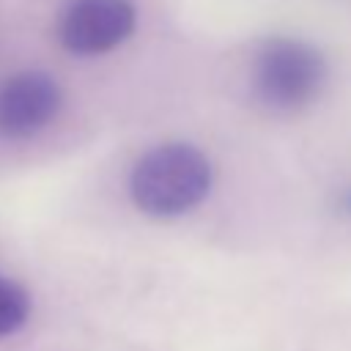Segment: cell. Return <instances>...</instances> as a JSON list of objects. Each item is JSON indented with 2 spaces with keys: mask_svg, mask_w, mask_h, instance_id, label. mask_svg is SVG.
Returning a JSON list of instances; mask_svg holds the SVG:
<instances>
[{
  "mask_svg": "<svg viewBox=\"0 0 351 351\" xmlns=\"http://www.w3.org/2000/svg\"><path fill=\"white\" fill-rule=\"evenodd\" d=\"M211 162L192 143H162L145 151L129 176L132 203L156 219L192 211L211 189Z\"/></svg>",
  "mask_w": 351,
  "mask_h": 351,
  "instance_id": "cell-1",
  "label": "cell"
},
{
  "mask_svg": "<svg viewBox=\"0 0 351 351\" xmlns=\"http://www.w3.org/2000/svg\"><path fill=\"white\" fill-rule=\"evenodd\" d=\"M346 203H348V208H351V195H348V200H346Z\"/></svg>",
  "mask_w": 351,
  "mask_h": 351,
  "instance_id": "cell-6",
  "label": "cell"
},
{
  "mask_svg": "<svg viewBox=\"0 0 351 351\" xmlns=\"http://www.w3.org/2000/svg\"><path fill=\"white\" fill-rule=\"evenodd\" d=\"M63 104L58 80L41 69H25L0 82V137L27 140L47 129Z\"/></svg>",
  "mask_w": 351,
  "mask_h": 351,
  "instance_id": "cell-4",
  "label": "cell"
},
{
  "mask_svg": "<svg viewBox=\"0 0 351 351\" xmlns=\"http://www.w3.org/2000/svg\"><path fill=\"white\" fill-rule=\"evenodd\" d=\"M27 315H30L27 291L19 282L0 274V337H8L16 329H22Z\"/></svg>",
  "mask_w": 351,
  "mask_h": 351,
  "instance_id": "cell-5",
  "label": "cell"
},
{
  "mask_svg": "<svg viewBox=\"0 0 351 351\" xmlns=\"http://www.w3.org/2000/svg\"><path fill=\"white\" fill-rule=\"evenodd\" d=\"M134 27L132 0H69L58 16V41L71 55H104L118 49Z\"/></svg>",
  "mask_w": 351,
  "mask_h": 351,
  "instance_id": "cell-3",
  "label": "cell"
},
{
  "mask_svg": "<svg viewBox=\"0 0 351 351\" xmlns=\"http://www.w3.org/2000/svg\"><path fill=\"white\" fill-rule=\"evenodd\" d=\"M326 77L329 63L315 44L274 36L255 49L250 88L261 107L271 112H299L324 93Z\"/></svg>",
  "mask_w": 351,
  "mask_h": 351,
  "instance_id": "cell-2",
  "label": "cell"
}]
</instances>
